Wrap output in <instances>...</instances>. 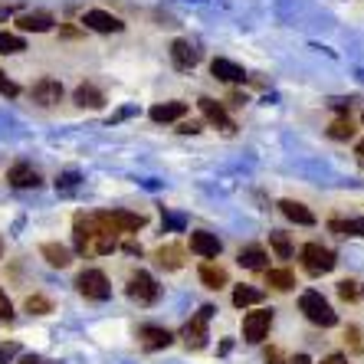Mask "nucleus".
<instances>
[{"label": "nucleus", "instance_id": "obj_31", "mask_svg": "<svg viewBox=\"0 0 364 364\" xmlns=\"http://www.w3.org/2000/svg\"><path fill=\"white\" fill-rule=\"evenodd\" d=\"M0 95H7V99H17V95H20V85L14 82L4 69H0Z\"/></svg>", "mask_w": 364, "mask_h": 364}, {"label": "nucleus", "instance_id": "obj_9", "mask_svg": "<svg viewBox=\"0 0 364 364\" xmlns=\"http://www.w3.org/2000/svg\"><path fill=\"white\" fill-rule=\"evenodd\" d=\"M200 105V112H203V119L210 122V125H217V128H223V132H237V125H233V119L227 115V109H223L220 102H213V99H200L197 102Z\"/></svg>", "mask_w": 364, "mask_h": 364}, {"label": "nucleus", "instance_id": "obj_2", "mask_svg": "<svg viewBox=\"0 0 364 364\" xmlns=\"http://www.w3.org/2000/svg\"><path fill=\"white\" fill-rule=\"evenodd\" d=\"M335 263H338V256H335V250H328V246H322V243H305L302 246L305 272H312V276H325V272L335 269Z\"/></svg>", "mask_w": 364, "mask_h": 364}, {"label": "nucleus", "instance_id": "obj_5", "mask_svg": "<svg viewBox=\"0 0 364 364\" xmlns=\"http://www.w3.org/2000/svg\"><path fill=\"white\" fill-rule=\"evenodd\" d=\"M210 315H213V305H203L200 312L184 325V345L187 348H203L207 345V322H210Z\"/></svg>", "mask_w": 364, "mask_h": 364}, {"label": "nucleus", "instance_id": "obj_13", "mask_svg": "<svg viewBox=\"0 0 364 364\" xmlns=\"http://www.w3.org/2000/svg\"><path fill=\"white\" fill-rule=\"evenodd\" d=\"M191 250H194L197 256H203V259H217L220 256V240L213 237V233H203V230H197V233H191Z\"/></svg>", "mask_w": 364, "mask_h": 364}, {"label": "nucleus", "instance_id": "obj_24", "mask_svg": "<svg viewBox=\"0 0 364 364\" xmlns=\"http://www.w3.org/2000/svg\"><path fill=\"white\" fill-rule=\"evenodd\" d=\"M266 286H272L276 292H289L296 286V276L289 269H266Z\"/></svg>", "mask_w": 364, "mask_h": 364}, {"label": "nucleus", "instance_id": "obj_36", "mask_svg": "<svg viewBox=\"0 0 364 364\" xmlns=\"http://www.w3.org/2000/svg\"><path fill=\"white\" fill-rule=\"evenodd\" d=\"M266 364H286V358H282L279 348H269V351H266Z\"/></svg>", "mask_w": 364, "mask_h": 364}, {"label": "nucleus", "instance_id": "obj_3", "mask_svg": "<svg viewBox=\"0 0 364 364\" xmlns=\"http://www.w3.org/2000/svg\"><path fill=\"white\" fill-rule=\"evenodd\" d=\"M76 289L82 292L85 299H95V302H105V299L112 296V286H109V279H105V272H102V269H85V272H79Z\"/></svg>", "mask_w": 364, "mask_h": 364}, {"label": "nucleus", "instance_id": "obj_21", "mask_svg": "<svg viewBox=\"0 0 364 364\" xmlns=\"http://www.w3.org/2000/svg\"><path fill=\"white\" fill-rule=\"evenodd\" d=\"M237 259H240L243 269H266V250L263 246H243Z\"/></svg>", "mask_w": 364, "mask_h": 364}, {"label": "nucleus", "instance_id": "obj_37", "mask_svg": "<svg viewBox=\"0 0 364 364\" xmlns=\"http://www.w3.org/2000/svg\"><path fill=\"white\" fill-rule=\"evenodd\" d=\"M20 364H56V361H50V358H40V355H23V358H20Z\"/></svg>", "mask_w": 364, "mask_h": 364}, {"label": "nucleus", "instance_id": "obj_25", "mask_svg": "<svg viewBox=\"0 0 364 364\" xmlns=\"http://www.w3.org/2000/svg\"><path fill=\"white\" fill-rule=\"evenodd\" d=\"M263 302V292L253 286H237L233 289V305L237 309H250V305H259Z\"/></svg>", "mask_w": 364, "mask_h": 364}, {"label": "nucleus", "instance_id": "obj_35", "mask_svg": "<svg viewBox=\"0 0 364 364\" xmlns=\"http://www.w3.org/2000/svg\"><path fill=\"white\" fill-rule=\"evenodd\" d=\"M14 318V305H10V299L0 292V322H10Z\"/></svg>", "mask_w": 364, "mask_h": 364}, {"label": "nucleus", "instance_id": "obj_14", "mask_svg": "<svg viewBox=\"0 0 364 364\" xmlns=\"http://www.w3.org/2000/svg\"><path fill=\"white\" fill-rule=\"evenodd\" d=\"M171 60H174L178 69H194L197 60H200V53H197L187 40H174L171 43Z\"/></svg>", "mask_w": 364, "mask_h": 364}, {"label": "nucleus", "instance_id": "obj_20", "mask_svg": "<svg viewBox=\"0 0 364 364\" xmlns=\"http://www.w3.org/2000/svg\"><path fill=\"white\" fill-rule=\"evenodd\" d=\"M73 99H76V105H82V109H102V105H105V95H102L92 82H82V85H79Z\"/></svg>", "mask_w": 364, "mask_h": 364}, {"label": "nucleus", "instance_id": "obj_6", "mask_svg": "<svg viewBox=\"0 0 364 364\" xmlns=\"http://www.w3.org/2000/svg\"><path fill=\"white\" fill-rule=\"evenodd\" d=\"M269 325H272V312H269V309H256V312H250L243 318V338L250 341V345H259V341L266 338Z\"/></svg>", "mask_w": 364, "mask_h": 364}, {"label": "nucleus", "instance_id": "obj_39", "mask_svg": "<svg viewBox=\"0 0 364 364\" xmlns=\"http://www.w3.org/2000/svg\"><path fill=\"white\" fill-rule=\"evenodd\" d=\"M322 364H348V358L345 355H331V358H325Z\"/></svg>", "mask_w": 364, "mask_h": 364}, {"label": "nucleus", "instance_id": "obj_29", "mask_svg": "<svg viewBox=\"0 0 364 364\" xmlns=\"http://www.w3.org/2000/svg\"><path fill=\"white\" fill-rule=\"evenodd\" d=\"M26 312L30 315H46V312H53V302L50 299H43V296H30L26 299Z\"/></svg>", "mask_w": 364, "mask_h": 364}, {"label": "nucleus", "instance_id": "obj_30", "mask_svg": "<svg viewBox=\"0 0 364 364\" xmlns=\"http://www.w3.org/2000/svg\"><path fill=\"white\" fill-rule=\"evenodd\" d=\"M328 135H331V138H338V141H345V138L355 135V125H351V119H338L335 125L328 128Z\"/></svg>", "mask_w": 364, "mask_h": 364}, {"label": "nucleus", "instance_id": "obj_27", "mask_svg": "<svg viewBox=\"0 0 364 364\" xmlns=\"http://www.w3.org/2000/svg\"><path fill=\"white\" fill-rule=\"evenodd\" d=\"M269 246L276 250V256H279V259H292V240H289L282 230H272V233H269Z\"/></svg>", "mask_w": 364, "mask_h": 364}, {"label": "nucleus", "instance_id": "obj_34", "mask_svg": "<svg viewBox=\"0 0 364 364\" xmlns=\"http://www.w3.org/2000/svg\"><path fill=\"white\" fill-rule=\"evenodd\" d=\"M338 296L345 299V302H355V299H358V289H355V282H351V279L338 282Z\"/></svg>", "mask_w": 364, "mask_h": 364}, {"label": "nucleus", "instance_id": "obj_18", "mask_svg": "<svg viewBox=\"0 0 364 364\" xmlns=\"http://www.w3.org/2000/svg\"><path fill=\"white\" fill-rule=\"evenodd\" d=\"M40 253H43V259H46L50 266H56V269H66V266L73 263V253H69L66 246H60V243H43Z\"/></svg>", "mask_w": 364, "mask_h": 364}, {"label": "nucleus", "instance_id": "obj_43", "mask_svg": "<svg viewBox=\"0 0 364 364\" xmlns=\"http://www.w3.org/2000/svg\"><path fill=\"white\" fill-rule=\"evenodd\" d=\"M358 158H361V164H364V141H358Z\"/></svg>", "mask_w": 364, "mask_h": 364}, {"label": "nucleus", "instance_id": "obj_19", "mask_svg": "<svg viewBox=\"0 0 364 364\" xmlns=\"http://www.w3.org/2000/svg\"><path fill=\"white\" fill-rule=\"evenodd\" d=\"M184 115H187L184 102H164V105H154V109H151V119L154 122H164V125H168V122H181Z\"/></svg>", "mask_w": 364, "mask_h": 364}, {"label": "nucleus", "instance_id": "obj_23", "mask_svg": "<svg viewBox=\"0 0 364 364\" xmlns=\"http://www.w3.org/2000/svg\"><path fill=\"white\" fill-rule=\"evenodd\" d=\"M154 256H158V263H161L164 269H181V266H184V250H181V246H174V243L161 246Z\"/></svg>", "mask_w": 364, "mask_h": 364}, {"label": "nucleus", "instance_id": "obj_4", "mask_svg": "<svg viewBox=\"0 0 364 364\" xmlns=\"http://www.w3.org/2000/svg\"><path fill=\"white\" fill-rule=\"evenodd\" d=\"M128 296L135 299L138 305H151V302H158V282H154L151 272L138 269L135 276L128 279Z\"/></svg>", "mask_w": 364, "mask_h": 364}, {"label": "nucleus", "instance_id": "obj_11", "mask_svg": "<svg viewBox=\"0 0 364 364\" xmlns=\"http://www.w3.org/2000/svg\"><path fill=\"white\" fill-rule=\"evenodd\" d=\"M138 341H141L144 351H161V348H168L171 341H174V335H171L168 328H158V325H144V328L138 331Z\"/></svg>", "mask_w": 364, "mask_h": 364}, {"label": "nucleus", "instance_id": "obj_42", "mask_svg": "<svg viewBox=\"0 0 364 364\" xmlns=\"http://www.w3.org/2000/svg\"><path fill=\"white\" fill-rule=\"evenodd\" d=\"M7 17H14V7H0V20H7Z\"/></svg>", "mask_w": 364, "mask_h": 364}, {"label": "nucleus", "instance_id": "obj_15", "mask_svg": "<svg viewBox=\"0 0 364 364\" xmlns=\"http://www.w3.org/2000/svg\"><path fill=\"white\" fill-rule=\"evenodd\" d=\"M7 181H10V187H40V174H36V168H30V164H14V168L7 171Z\"/></svg>", "mask_w": 364, "mask_h": 364}, {"label": "nucleus", "instance_id": "obj_10", "mask_svg": "<svg viewBox=\"0 0 364 364\" xmlns=\"http://www.w3.org/2000/svg\"><path fill=\"white\" fill-rule=\"evenodd\" d=\"M53 14H46V10H30V14H20L17 17V26L23 30V33H46V30H53Z\"/></svg>", "mask_w": 364, "mask_h": 364}, {"label": "nucleus", "instance_id": "obj_7", "mask_svg": "<svg viewBox=\"0 0 364 364\" xmlns=\"http://www.w3.org/2000/svg\"><path fill=\"white\" fill-rule=\"evenodd\" d=\"M82 26H89V30H95V33H122V20L115 17V14H109V10H85L82 14Z\"/></svg>", "mask_w": 364, "mask_h": 364}, {"label": "nucleus", "instance_id": "obj_16", "mask_svg": "<svg viewBox=\"0 0 364 364\" xmlns=\"http://www.w3.org/2000/svg\"><path fill=\"white\" fill-rule=\"evenodd\" d=\"M210 73L220 79V82H243V79H246L243 66H237V63H230V60H213L210 63Z\"/></svg>", "mask_w": 364, "mask_h": 364}, {"label": "nucleus", "instance_id": "obj_41", "mask_svg": "<svg viewBox=\"0 0 364 364\" xmlns=\"http://www.w3.org/2000/svg\"><path fill=\"white\" fill-rule=\"evenodd\" d=\"M289 364H312V361H309V355H296V358H292V361H289Z\"/></svg>", "mask_w": 364, "mask_h": 364}, {"label": "nucleus", "instance_id": "obj_40", "mask_svg": "<svg viewBox=\"0 0 364 364\" xmlns=\"http://www.w3.org/2000/svg\"><path fill=\"white\" fill-rule=\"evenodd\" d=\"M125 253H138V256H141V246H138V243H125Z\"/></svg>", "mask_w": 364, "mask_h": 364}, {"label": "nucleus", "instance_id": "obj_12", "mask_svg": "<svg viewBox=\"0 0 364 364\" xmlns=\"http://www.w3.org/2000/svg\"><path fill=\"white\" fill-rule=\"evenodd\" d=\"M30 95H33L36 105H60L63 102V85L56 82V79H40V82L30 89Z\"/></svg>", "mask_w": 364, "mask_h": 364}, {"label": "nucleus", "instance_id": "obj_33", "mask_svg": "<svg viewBox=\"0 0 364 364\" xmlns=\"http://www.w3.org/2000/svg\"><path fill=\"white\" fill-rule=\"evenodd\" d=\"M17 355H20V345H17V341H4V345H0V364L14 361Z\"/></svg>", "mask_w": 364, "mask_h": 364}, {"label": "nucleus", "instance_id": "obj_26", "mask_svg": "<svg viewBox=\"0 0 364 364\" xmlns=\"http://www.w3.org/2000/svg\"><path fill=\"white\" fill-rule=\"evenodd\" d=\"M328 230L331 233H341V237H361L364 233V217H355V220H331Z\"/></svg>", "mask_w": 364, "mask_h": 364}, {"label": "nucleus", "instance_id": "obj_38", "mask_svg": "<svg viewBox=\"0 0 364 364\" xmlns=\"http://www.w3.org/2000/svg\"><path fill=\"white\" fill-rule=\"evenodd\" d=\"M178 132H184V135H197V132H200V122H181Z\"/></svg>", "mask_w": 364, "mask_h": 364}, {"label": "nucleus", "instance_id": "obj_17", "mask_svg": "<svg viewBox=\"0 0 364 364\" xmlns=\"http://www.w3.org/2000/svg\"><path fill=\"white\" fill-rule=\"evenodd\" d=\"M279 210L286 213V217H289L292 223H302V227H312V223H315V213L309 210L305 203H299V200H282V203H279Z\"/></svg>", "mask_w": 364, "mask_h": 364}, {"label": "nucleus", "instance_id": "obj_8", "mask_svg": "<svg viewBox=\"0 0 364 364\" xmlns=\"http://www.w3.org/2000/svg\"><path fill=\"white\" fill-rule=\"evenodd\" d=\"M105 220L112 223L115 233H138V230L148 223L144 213H132V210H112V213H105Z\"/></svg>", "mask_w": 364, "mask_h": 364}, {"label": "nucleus", "instance_id": "obj_22", "mask_svg": "<svg viewBox=\"0 0 364 364\" xmlns=\"http://www.w3.org/2000/svg\"><path fill=\"white\" fill-rule=\"evenodd\" d=\"M200 282L207 289H223L227 286V269H223V266H213V263H203L200 266Z\"/></svg>", "mask_w": 364, "mask_h": 364}, {"label": "nucleus", "instance_id": "obj_32", "mask_svg": "<svg viewBox=\"0 0 364 364\" xmlns=\"http://www.w3.org/2000/svg\"><path fill=\"white\" fill-rule=\"evenodd\" d=\"M76 184H79V174L76 171H66L60 181H56V187H60L63 194H69V191H76Z\"/></svg>", "mask_w": 364, "mask_h": 364}, {"label": "nucleus", "instance_id": "obj_28", "mask_svg": "<svg viewBox=\"0 0 364 364\" xmlns=\"http://www.w3.org/2000/svg\"><path fill=\"white\" fill-rule=\"evenodd\" d=\"M23 50H26V43L20 40V36L0 30V53H4V56H10V53H23Z\"/></svg>", "mask_w": 364, "mask_h": 364}, {"label": "nucleus", "instance_id": "obj_1", "mask_svg": "<svg viewBox=\"0 0 364 364\" xmlns=\"http://www.w3.org/2000/svg\"><path fill=\"white\" fill-rule=\"evenodd\" d=\"M299 309L305 312V318H309V322H312V325H322V328H331V325L338 322L335 309H331V305L322 299V292H315V289L302 292V299H299Z\"/></svg>", "mask_w": 364, "mask_h": 364}]
</instances>
